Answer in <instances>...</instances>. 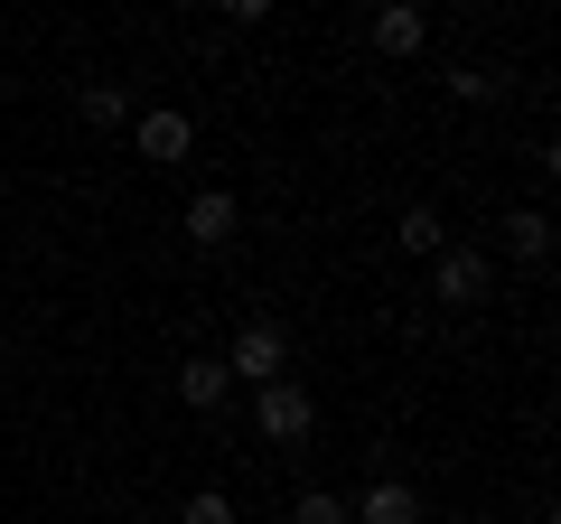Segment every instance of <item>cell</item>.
<instances>
[{
    "label": "cell",
    "instance_id": "1",
    "mask_svg": "<svg viewBox=\"0 0 561 524\" xmlns=\"http://www.w3.org/2000/svg\"><path fill=\"white\" fill-rule=\"evenodd\" d=\"M253 422H262V441L300 449L309 431H319V403H309V384H300V375H280V384H253Z\"/></svg>",
    "mask_w": 561,
    "mask_h": 524
},
{
    "label": "cell",
    "instance_id": "2",
    "mask_svg": "<svg viewBox=\"0 0 561 524\" xmlns=\"http://www.w3.org/2000/svg\"><path fill=\"white\" fill-rule=\"evenodd\" d=\"M486 282H496V262L468 253V243H440V253H431V300H440V309H478Z\"/></svg>",
    "mask_w": 561,
    "mask_h": 524
},
{
    "label": "cell",
    "instance_id": "3",
    "mask_svg": "<svg viewBox=\"0 0 561 524\" xmlns=\"http://www.w3.org/2000/svg\"><path fill=\"white\" fill-rule=\"evenodd\" d=\"M225 375H243V384H280V375H290V338H280V319H243Z\"/></svg>",
    "mask_w": 561,
    "mask_h": 524
},
{
    "label": "cell",
    "instance_id": "4",
    "mask_svg": "<svg viewBox=\"0 0 561 524\" xmlns=\"http://www.w3.org/2000/svg\"><path fill=\"white\" fill-rule=\"evenodd\" d=\"M131 141H140V160H150V169H179L187 150H197V122H187L179 103H160V113L131 122Z\"/></svg>",
    "mask_w": 561,
    "mask_h": 524
},
{
    "label": "cell",
    "instance_id": "5",
    "mask_svg": "<svg viewBox=\"0 0 561 524\" xmlns=\"http://www.w3.org/2000/svg\"><path fill=\"white\" fill-rule=\"evenodd\" d=\"M346 515H356V524H421L431 505H421V487H412V478H375L356 505H346Z\"/></svg>",
    "mask_w": 561,
    "mask_h": 524
},
{
    "label": "cell",
    "instance_id": "6",
    "mask_svg": "<svg viewBox=\"0 0 561 524\" xmlns=\"http://www.w3.org/2000/svg\"><path fill=\"white\" fill-rule=\"evenodd\" d=\"M234 225H243V206L225 197V187H197V197H187V243H197V253L234 243Z\"/></svg>",
    "mask_w": 561,
    "mask_h": 524
},
{
    "label": "cell",
    "instance_id": "7",
    "mask_svg": "<svg viewBox=\"0 0 561 524\" xmlns=\"http://www.w3.org/2000/svg\"><path fill=\"white\" fill-rule=\"evenodd\" d=\"M375 47L383 57H421V47H431V20H421L412 0H383L375 10Z\"/></svg>",
    "mask_w": 561,
    "mask_h": 524
},
{
    "label": "cell",
    "instance_id": "8",
    "mask_svg": "<svg viewBox=\"0 0 561 524\" xmlns=\"http://www.w3.org/2000/svg\"><path fill=\"white\" fill-rule=\"evenodd\" d=\"M225 394H234L225 356H187V365H179V403H187V412H225Z\"/></svg>",
    "mask_w": 561,
    "mask_h": 524
},
{
    "label": "cell",
    "instance_id": "9",
    "mask_svg": "<svg viewBox=\"0 0 561 524\" xmlns=\"http://www.w3.org/2000/svg\"><path fill=\"white\" fill-rule=\"evenodd\" d=\"M505 253H515L524 272H542V262H552V216H542V206H515V216H505Z\"/></svg>",
    "mask_w": 561,
    "mask_h": 524
},
{
    "label": "cell",
    "instance_id": "10",
    "mask_svg": "<svg viewBox=\"0 0 561 524\" xmlns=\"http://www.w3.org/2000/svg\"><path fill=\"white\" fill-rule=\"evenodd\" d=\"M393 243H402V253H421V262H431V253H440V243H449V225L431 216V206H402V225H393Z\"/></svg>",
    "mask_w": 561,
    "mask_h": 524
},
{
    "label": "cell",
    "instance_id": "11",
    "mask_svg": "<svg viewBox=\"0 0 561 524\" xmlns=\"http://www.w3.org/2000/svg\"><path fill=\"white\" fill-rule=\"evenodd\" d=\"M290 524H356V515H346V497H337V487H300Z\"/></svg>",
    "mask_w": 561,
    "mask_h": 524
},
{
    "label": "cell",
    "instance_id": "12",
    "mask_svg": "<svg viewBox=\"0 0 561 524\" xmlns=\"http://www.w3.org/2000/svg\"><path fill=\"white\" fill-rule=\"evenodd\" d=\"M449 94H459V103H496L505 76H496V66H459V76H449Z\"/></svg>",
    "mask_w": 561,
    "mask_h": 524
},
{
    "label": "cell",
    "instance_id": "13",
    "mask_svg": "<svg viewBox=\"0 0 561 524\" xmlns=\"http://www.w3.org/2000/svg\"><path fill=\"white\" fill-rule=\"evenodd\" d=\"M179 524H234V497H225V487H197V497L179 505Z\"/></svg>",
    "mask_w": 561,
    "mask_h": 524
},
{
    "label": "cell",
    "instance_id": "14",
    "mask_svg": "<svg viewBox=\"0 0 561 524\" xmlns=\"http://www.w3.org/2000/svg\"><path fill=\"white\" fill-rule=\"evenodd\" d=\"M131 113V94H122V84H94V94H84V122H122Z\"/></svg>",
    "mask_w": 561,
    "mask_h": 524
}]
</instances>
